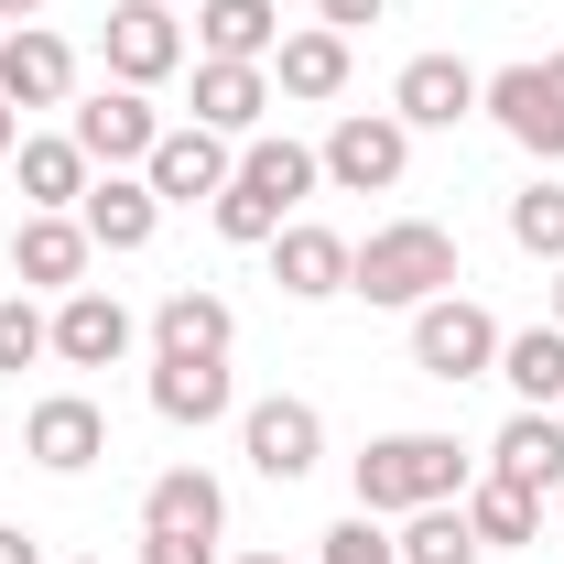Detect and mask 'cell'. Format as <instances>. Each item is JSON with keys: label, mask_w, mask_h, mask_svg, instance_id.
I'll use <instances>...</instances> for the list:
<instances>
[{"label": "cell", "mask_w": 564, "mask_h": 564, "mask_svg": "<svg viewBox=\"0 0 564 564\" xmlns=\"http://www.w3.org/2000/svg\"><path fill=\"white\" fill-rule=\"evenodd\" d=\"M478 478V456L456 445V434H434V423H402V434H369L348 456V489L369 521H402V510H434V499H467Z\"/></svg>", "instance_id": "6da1fadb"}, {"label": "cell", "mask_w": 564, "mask_h": 564, "mask_svg": "<svg viewBox=\"0 0 564 564\" xmlns=\"http://www.w3.org/2000/svg\"><path fill=\"white\" fill-rule=\"evenodd\" d=\"M456 282H467L456 228H434V217H380V228L348 250V293H358V304H380V315H413V304L456 293Z\"/></svg>", "instance_id": "7a4b0ae2"}, {"label": "cell", "mask_w": 564, "mask_h": 564, "mask_svg": "<svg viewBox=\"0 0 564 564\" xmlns=\"http://www.w3.org/2000/svg\"><path fill=\"white\" fill-rule=\"evenodd\" d=\"M478 120H499V141H521L532 163H564V44H554V55H510V66H489Z\"/></svg>", "instance_id": "3957f363"}, {"label": "cell", "mask_w": 564, "mask_h": 564, "mask_svg": "<svg viewBox=\"0 0 564 564\" xmlns=\"http://www.w3.org/2000/svg\"><path fill=\"white\" fill-rule=\"evenodd\" d=\"M499 326L478 293H434V304H413V369L423 380H445V391H467V380H489L499 369Z\"/></svg>", "instance_id": "277c9868"}, {"label": "cell", "mask_w": 564, "mask_h": 564, "mask_svg": "<svg viewBox=\"0 0 564 564\" xmlns=\"http://www.w3.org/2000/svg\"><path fill=\"white\" fill-rule=\"evenodd\" d=\"M239 456H250V478L304 489V478L326 467V413H315L304 391H261V402H239Z\"/></svg>", "instance_id": "5b68a950"}, {"label": "cell", "mask_w": 564, "mask_h": 564, "mask_svg": "<svg viewBox=\"0 0 564 564\" xmlns=\"http://www.w3.org/2000/svg\"><path fill=\"white\" fill-rule=\"evenodd\" d=\"M98 55H109V76H120V87H163V76L196 66V33L174 22V0H109Z\"/></svg>", "instance_id": "8992f818"}, {"label": "cell", "mask_w": 564, "mask_h": 564, "mask_svg": "<svg viewBox=\"0 0 564 564\" xmlns=\"http://www.w3.org/2000/svg\"><path fill=\"white\" fill-rule=\"evenodd\" d=\"M315 163H326L337 196H391V185L413 174V131H402L391 109H337V131L315 141Z\"/></svg>", "instance_id": "52a82bcc"}, {"label": "cell", "mask_w": 564, "mask_h": 564, "mask_svg": "<svg viewBox=\"0 0 564 564\" xmlns=\"http://www.w3.org/2000/svg\"><path fill=\"white\" fill-rule=\"evenodd\" d=\"M66 131H76V152H87L98 174H141L152 141H163V109H152V87H120V76H109V87H87L66 109Z\"/></svg>", "instance_id": "ba28073f"}, {"label": "cell", "mask_w": 564, "mask_h": 564, "mask_svg": "<svg viewBox=\"0 0 564 564\" xmlns=\"http://www.w3.org/2000/svg\"><path fill=\"white\" fill-rule=\"evenodd\" d=\"M228 174H239V141L196 131V120H163L152 163H141V185H152L163 207H217V196H228Z\"/></svg>", "instance_id": "9c48e42d"}, {"label": "cell", "mask_w": 564, "mask_h": 564, "mask_svg": "<svg viewBox=\"0 0 564 564\" xmlns=\"http://www.w3.org/2000/svg\"><path fill=\"white\" fill-rule=\"evenodd\" d=\"M22 456H33L44 478H87V467L109 456V413H98L87 391H44V402L22 413Z\"/></svg>", "instance_id": "30bf717a"}, {"label": "cell", "mask_w": 564, "mask_h": 564, "mask_svg": "<svg viewBox=\"0 0 564 564\" xmlns=\"http://www.w3.org/2000/svg\"><path fill=\"white\" fill-rule=\"evenodd\" d=\"M131 348H141V315L109 293V282L55 293V358H66V369H120Z\"/></svg>", "instance_id": "8fae6325"}, {"label": "cell", "mask_w": 564, "mask_h": 564, "mask_svg": "<svg viewBox=\"0 0 564 564\" xmlns=\"http://www.w3.org/2000/svg\"><path fill=\"white\" fill-rule=\"evenodd\" d=\"M185 120L217 141H250L272 120V66H228V55H196L185 66Z\"/></svg>", "instance_id": "7c38bea8"}, {"label": "cell", "mask_w": 564, "mask_h": 564, "mask_svg": "<svg viewBox=\"0 0 564 564\" xmlns=\"http://www.w3.org/2000/svg\"><path fill=\"white\" fill-rule=\"evenodd\" d=\"M478 87L489 76L467 66V55H413V66L391 76V120L402 131H456V120H478Z\"/></svg>", "instance_id": "4fadbf2b"}, {"label": "cell", "mask_w": 564, "mask_h": 564, "mask_svg": "<svg viewBox=\"0 0 564 564\" xmlns=\"http://www.w3.org/2000/svg\"><path fill=\"white\" fill-rule=\"evenodd\" d=\"M0 98H11V109H66L76 98V44L55 33V22L0 33Z\"/></svg>", "instance_id": "5bb4252c"}, {"label": "cell", "mask_w": 564, "mask_h": 564, "mask_svg": "<svg viewBox=\"0 0 564 564\" xmlns=\"http://www.w3.org/2000/svg\"><path fill=\"white\" fill-rule=\"evenodd\" d=\"M152 358H228L239 348V304L228 293H207V282H174L163 304H152Z\"/></svg>", "instance_id": "9a60e30c"}, {"label": "cell", "mask_w": 564, "mask_h": 564, "mask_svg": "<svg viewBox=\"0 0 564 564\" xmlns=\"http://www.w3.org/2000/svg\"><path fill=\"white\" fill-rule=\"evenodd\" d=\"M87 261H98V239H87L76 217L22 207V228H11V282H22V293H76Z\"/></svg>", "instance_id": "2e32d148"}, {"label": "cell", "mask_w": 564, "mask_h": 564, "mask_svg": "<svg viewBox=\"0 0 564 564\" xmlns=\"http://www.w3.org/2000/svg\"><path fill=\"white\" fill-rule=\"evenodd\" d=\"M348 228H326V217H293V228H282L272 239V282L282 293H293V304H337V293H348Z\"/></svg>", "instance_id": "e0dca14e"}, {"label": "cell", "mask_w": 564, "mask_h": 564, "mask_svg": "<svg viewBox=\"0 0 564 564\" xmlns=\"http://www.w3.org/2000/svg\"><path fill=\"white\" fill-rule=\"evenodd\" d=\"M76 228H87L109 261H131V250H152V239H163V196H152L141 174H98V185L76 196Z\"/></svg>", "instance_id": "ac0fdd59"}, {"label": "cell", "mask_w": 564, "mask_h": 564, "mask_svg": "<svg viewBox=\"0 0 564 564\" xmlns=\"http://www.w3.org/2000/svg\"><path fill=\"white\" fill-rule=\"evenodd\" d=\"M152 413L174 423V434H207V423L239 413V380H228V358H152Z\"/></svg>", "instance_id": "d6986e66"}, {"label": "cell", "mask_w": 564, "mask_h": 564, "mask_svg": "<svg viewBox=\"0 0 564 564\" xmlns=\"http://www.w3.org/2000/svg\"><path fill=\"white\" fill-rule=\"evenodd\" d=\"M348 33H326V22H293L272 44V98H304V109H326V98H348Z\"/></svg>", "instance_id": "ffe728a7"}, {"label": "cell", "mask_w": 564, "mask_h": 564, "mask_svg": "<svg viewBox=\"0 0 564 564\" xmlns=\"http://www.w3.org/2000/svg\"><path fill=\"white\" fill-rule=\"evenodd\" d=\"M489 478H510V489H532V499H554V489H564V423L532 413V402H510V423L489 434Z\"/></svg>", "instance_id": "44dd1931"}, {"label": "cell", "mask_w": 564, "mask_h": 564, "mask_svg": "<svg viewBox=\"0 0 564 564\" xmlns=\"http://www.w3.org/2000/svg\"><path fill=\"white\" fill-rule=\"evenodd\" d=\"M141 532H185V543H228V489L207 467H163L141 489Z\"/></svg>", "instance_id": "7402d4cb"}, {"label": "cell", "mask_w": 564, "mask_h": 564, "mask_svg": "<svg viewBox=\"0 0 564 564\" xmlns=\"http://www.w3.org/2000/svg\"><path fill=\"white\" fill-rule=\"evenodd\" d=\"M11 174H22V207H44V217H76V196L98 185V163L76 152V131H22Z\"/></svg>", "instance_id": "603a6c76"}, {"label": "cell", "mask_w": 564, "mask_h": 564, "mask_svg": "<svg viewBox=\"0 0 564 564\" xmlns=\"http://www.w3.org/2000/svg\"><path fill=\"white\" fill-rule=\"evenodd\" d=\"M456 510H467L478 554H532V543H543V499H532V489H510V478H489V467L467 478V499H456Z\"/></svg>", "instance_id": "cb8c5ba5"}, {"label": "cell", "mask_w": 564, "mask_h": 564, "mask_svg": "<svg viewBox=\"0 0 564 564\" xmlns=\"http://www.w3.org/2000/svg\"><path fill=\"white\" fill-rule=\"evenodd\" d=\"M489 380L510 391V402L554 413V402H564V326H554V315H543V326H510V337H499V369H489Z\"/></svg>", "instance_id": "d4e9b609"}, {"label": "cell", "mask_w": 564, "mask_h": 564, "mask_svg": "<svg viewBox=\"0 0 564 564\" xmlns=\"http://www.w3.org/2000/svg\"><path fill=\"white\" fill-rule=\"evenodd\" d=\"M282 11L272 0H196V55H228V66H272Z\"/></svg>", "instance_id": "484cf974"}, {"label": "cell", "mask_w": 564, "mask_h": 564, "mask_svg": "<svg viewBox=\"0 0 564 564\" xmlns=\"http://www.w3.org/2000/svg\"><path fill=\"white\" fill-rule=\"evenodd\" d=\"M239 174H250V185H272L282 207H304V196L326 185L315 141H293V131H250V141H239Z\"/></svg>", "instance_id": "4316f807"}, {"label": "cell", "mask_w": 564, "mask_h": 564, "mask_svg": "<svg viewBox=\"0 0 564 564\" xmlns=\"http://www.w3.org/2000/svg\"><path fill=\"white\" fill-rule=\"evenodd\" d=\"M217 239H228V250H272L282 228H293V207H282L272 185H250V174H228V196H217Z\"/></svg>", "instance_id": "83f0119b"}, {"label": "cell", "mask_w": 564, "mask_h": 564, "mask_svg": "<svg viewBox=\"0 0 564 564\" xmlns=\"http://www.w3.org/2000/svg\"><path fill=\"white\" fill-rule=\"evenodd\" d=\"M499 217H510V250L521 261H564V174H532Z\"/></svg>", "instance_id": "f1b7e54d"}, {"label": "cell", "mask_w": 564, "mask_h": 564, "mask_svg": "<svg viewBox=\"0 0 564 564\" xmlns=\"http://www.w3.org/2000/svg\"><path fill=\"white\" fill-rule=\"evenodd\" d=\"M402 564H478V532H467V510L456 499H434V510H402Z\"/></svg>", "instance_id": "f546056e"}, {"label": "cell", "mask_w": 564, "mask_h": 564, "mask_svg": "<svg viewBox=\"0 0 564 564\" xmlns=\"http://www.w3.org/2000/svg\"><path fill=\"white\" fill-rule=\"evenodd\" d=\"M33 358H55V315L33 293H0V380H22Z\"/></svg>", "instance_id": "4dcf8cb0"}, {"label": "cell", "mask_w": 564, "mask_h": 564, "mask_svg": "<svg viewBox=\"0 0 564 564\" xmlns=\"http://www.w3.org/2000/svg\"><path fill=\"white\" fill-rule=\"evenodd\" d=\"M315 564H402V543H391V521L348 510L337 532H315Z\"/></svg>", "instance_id": "1f68e13d"}, {"label": "cell", "mask_w": 564, "mask_h": 564, "mask_svg": "<svg viewBox=\"0 0 564 564\" xmlns=\"http://www.w3.org/2000/svg\"><path fill=\"white\" fill-rule=\"evenodd\" d=\"M141 564H217V543H185V532H141Z\"/></svg>", "instance_id": "d6a6232c"}, {"label": "cell", "mask_w": 564, "mask_h": 564, "mask_svg": "<svg viewBox=\"0 0 564 564\" xmlns=\"http://www.w3.org/2000/svg\"><path fill=\"white\" fill-rule=\"evenodd\" d=\"M380 11H391V0H315V22H326V33H358V22H380Z\"/></svg>", "instance_id": "836d02e7"}, {"label": "cell", "mask_w": 564, "mask_h": 564, "mask_svg": "<svg viewBox=\"0 0 564 564\" xmlns=\"http://www.w3.org/2000/svg\"><path fill=\"white\" fill-rule=\"evenodd\" d=\"M0 564H44V543H33L22 521H0Z\"/></svg>", "instance_id": "e575fe53"}, {"label": "cell", "mask_w": 564, "mask_h": 564, "mask_svg": "<svg viewBox=\"0 0 564 564\" xmlns=\"http://www.w3.org/2000/svg\"><path fill=\"white\" fill-rule=\"evenodd\" d=\"M22 22H44V0H0V33H22Z\"/></svg>", "instance_id": "d590c367"}, {"label": "cell", "mask_w": 564, "mask_h": 564, "mask_svg": "<svg viewBox=\"0 0 564 564\" xmlns=\"http://www.w3.org/2000/svg\"><path fill=\"white\" fill-rule=\"evenodd\" d=\"M11 152H22V109L0 98V163H11Z\"/></svg>", "instance_id": "8d00e7d4"}, {"label": "cell", "mask_w": 564, "mask_h": 564, "mask_svg": "<svg viewBox=\"0 0 564 564\" xmlns=\"http://www.w3.org/2000/svg\"><path fill=\"white\" fill-rule=\"evenodd\" d=\"M228 564H315V554H282V543H261V554H228Z\"/></svg>", "instance_id": "74e56055"}, {"label": "cell", "mask_w": 564, "mask_h": 564, "mask_svg": "<svg viewBox=\"0 0 564 564\" xmlns=\"http://www.w3.org/2000/svg\"><path fill=\"white\" fill-rule=\"evenodd\" d=\"M543 315H554V326H564V261H554V304H543Z\"/></svg>", "instance_id": "f35d334b"}, {"label": "cell", "mask_w": 564, "mask_h": 564, "mask_svg": "<svg viewBox=\"0 0 564 564\" xmlns=\"http://www.w3.org/2000/svg\"><path fill=\"white\" fill-rule=\"evenodd\" d=\"M76 564H109V554H76Z\"/></svg>", "instance_id": "ab89813d"}]
</instances>
